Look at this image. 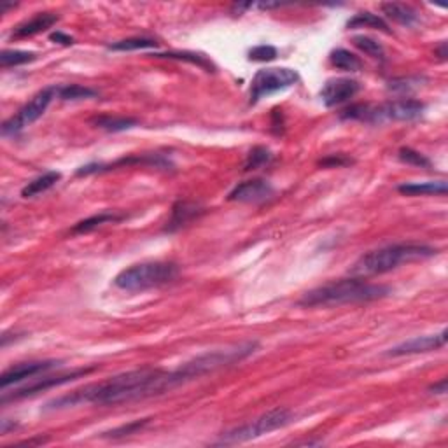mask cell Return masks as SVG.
I'll use <instances>...</instances> for the list:
<instances>
[{
	"mask_svg": "<svg viewBox=\"0 0 448 448\" xmlns=\"http://www.w3.org/2000/svg\"><path fill=\"white\" fill-rule=\"evenodd\" d=\"M186 383L183 373L179 370L174 372H165V370H135V372L121 373L113 376L106 382L93 383L84 389L74 390L67 396L48 403V408H70L77 405H121V403H130V401L146 399V397L158 396L167 390Z\"/></svg>",
	"mask_w": 448,
	"mask_h": 448,
	"instance_id": "obj_1",
	"label": "cell"
},
{
	"mask_svg": "<svg viewBox=\"0 0 448 448\" xmlns=\"http://www.w3.org/2000/svg\"><path fill=\"white\" fill-rule=\"evenodd\" d=\"M389 292L390 289L387 285L372 284L365 281V277H352L312 289L299 299V305L313 308V306H338L347 303H368L385 298Z\"/></svg>",
	"mask_w": 448,
	"mask_h": 448,
	"instance_id": "obj_2",
	"label": "cell"
},
{
	"mask_svg": "<svg viewBox=\"0 0 448 448\" xmlns=\"http://www.w3.org/2000/svg\"><path fill=\"white\" fill-rule=\"evenodd\" d=\"M438 251L434 247L424 244H394L387 247L376 249L363 256L356 265L352 266V274L356 277H372V275H382L387 272L396 270L399 265L419 261L436 256Z\"/></svg>",
	"mask_w": 448,
	"mask_h": 448,
	"instance_id": "obj_3",
	"label": "cell"
},
{
	"mask_svg": "<svg viewBox=\"0 0 448 448\" xmlns=\"http://www.w3.org/2000/svg\"><path fill=\"white\" fill-rule=\"evenodd\" d=\"M179 277V266L168 261H147L131 265L116 275L114 285L123 291H146L161 288Z\"/></svg>",
	"mask_w": 448,
	"mask_h": 448,
	"instance_id": "obj_4",
	"label": "cell"
},
{
	"mask_svg": "<svg viewBox=\"0 0 448 448\" xmlns=\"http://www.w3.org/2000/svg\"><path fill=\"white\" fill-rule=\"evenodd\" d=\"M292 420V412L288 408H274L270 412L263 413L252 422L244 424L240 427L228 431L217 441L219 445H231V443H244V441L254 440V438L268 434L272 431H277L281 427H285Z\"/></svg>",
	"mask_w": 448,
	"mask_h": 448,
	"instance_id": "obj_5",
	"label": "cell"
},
{
	"mask_svg": "<svg viewBox=\"0 0 448 448\" xmlns=\"http://www.w3.org/2000/svg\"><path fill=\"white\" fill-rule=\"evenodd\" d=\"M58 95V86H49L40 90L37 95L32 97L28 103L22 107L18 113L13 117H9L4 124H2V133L4 135H16L22 130H25L26 126H30L32 123H35L46 109L49 107V103L53 102V99Z\"/></svg>",
	"mask_w": 448,
	"mask_h": 448,
	"instance_id": "obj_6",
	"label": "cell"
},
{
	"mask_svg": "<svg viewBox=\"0 0 448 448\" xmlns=\"http://www.w3.org/2000/svg\"><path fill=\"white\" fill-rule=\"evenodd\" d=\"M424 106L422 102L413 99H401L394 102L383 103V106L372 107L366 103L363 119L366 123H382V121H413L422 116Z\"/></svg>",
	"mask_w": 448,
	"mask_h": 448,
	"instance_id": "obj_7",
	"label": "cell"
},
{
	"mask_svg": "<svg viewBox=\"0 0 448 448\" xmlns=\"http://www.w3.org/2000/svg\"><path fill=\"white\" fill-rule=\"evenodd\" d=\"M299 81L296 70L285 69H261L254 76L251 84V103H258L263 97H268L272 93H277L285 88H291Z\"/></svg>",
	"mask_w": 448,
	"mask_h": 448,
	"instance_id": "obj_8",
	"label": "cell"
},
{
	"mask_svg": "<svg viewBox=\"0 0 448 448\" xmlns=\"http://www.w3.org/2000/svg\"><path fill=\"white\" fill-rule=\"evenodd\" d=\"M92 372H93V368H83V370H76V372L65 373V375L44 376V379H37L35 382L28 383V385H25V387H19L18 390H15V392L9 394V396L8 394H4V396H2V403H6V401H9V399H23V397H28V396H33V394L44 392V390L63 385V383H69V382H72V380H77L79 376H84Z\"/></svg>",
	"mask_w": 448,
	"mask_h": 448,
	"instance_id": "obj_9",
	"label": "cell"
},
{
	"mask_svg": "<svg viewBox=\"0 0 448 448\" xmlns=\"http://www.w3.org/2000/svg\"><path fill=\"white\" fill-rule=\"evenodd\" d=\"M131 165H146V167H156L168 170L172 167L170 161L161 154H142V156H130V158H121V160L114 161V163L103 165V163H92L86 167H81L77 170V175H90V174H102V172L114 170L117 167H131Z\"/></svg>",
	"mask_w": 448,
	"mask_h": 448,
	"instance_id": "obj_10",
	"label": "cell"
},
{
	"mask_svg": "<svg viewBox=\"0 0 448 448\" xmlns=\"http://www.w3.org/2000/svg\"><path fill=\"white\" fill-rule=\"evenodd\" d=\"M275 194L274 186L265 179H251L235 186L228 194V201H242V204H261L270 200Z\"/></svg>",
	"mask_w": 448,
	"mask_h": 448,
	"instance_id": "obj_11",
	"label": "cell"
},
{
	"mask_svg": "<svg viewBox=\"0 0 448 448\" xmlns=\"http://www.w3.org/2000/svg\"><path fill=\"white\" fill-rule=\"evenodd\" d=\"M359 92H361V84L357 81L340 77V79H329L324 84V88L321 90V99L326 107H336L349 102Z\"/></svg>",
	"mask_w": 448,
	"mask_h": 448,
	"instance_id": "obj_12",
	"label": "cell"
},
{
	"mask_svg": "<svg viewBox=\"0 0 448 448\" xmlns=\"http://www.w3.org/2000/svg\"><path fill=\"white\" fill-rule=\"evenodd\" d=\"M447 343V329L440 333V335H429V336H417V338L403 342L399 345L392 347L387 352L390 357H401V356H413V354H424L433 352V350L441 349Z\"/></svg>",
	"mask_w": 448,
	"mask_h": 448,
	"instance_id": "obj_13",
	"label": "cell"
},
{
	"mask_svg": "<svg viewBox=\"0 0 448 448\" xmlns=\"http://www.w3.org/2000/svg\"><path fill=\"white\" fill-rule=\"evenodd\" d=\"M58 366L56 361H33V363H22V365L11 366L9 370H6L0 376V389L6 390L8 387L15 385V383L23 382L26 379H33L39 373L49 372L51 368Z\"/></svg>",
	"mask_w": 448,
	"mask_h": 448,
	"instance_id": "obj_14",
	"label": "cell"
},
{
	"mask_svg": "<svg viewBox=\"0 0 448 448\" xmlns=\"http://www.w3.org/2000/svg\"><path fill=\"white\" fill-rule=\"evenodd\" d=\"M205 212V208L201 205L194 204V201H186V200H179L175 201V205L172 207L170 219H168L167 226H165V231L168 233H174V231L181 230L183 226L190 224L191 221L200 217Z\"/></svg>",
	"mask_w": 448,
	"mask_h": 448,
	"instance_id": "obj_15",
	"label": "cell"
},
{
	"mask_svg": "<svg viewBox=\"0 0 448 448\" xmlns=\"http://www.w3.org/2000/svg\"><path fill=\"white\" fill-rule=\"evenodd\" d=\"M60 19L58 15L55 13H39L33 18L26 19L25 23L16 26L13 30L11 37L13 39H26V37H33L40 32H46L48 28H51L53 25H56V22Z\"/></svg>",
	"mask_w": 448,
	"mask_h": 448,
	"instance_id": "obj_16",
	"label": "cell"
},
{
	"mask_svg": "<svg viewBox=\"0 0 448 448\" xmlns=\"http://www.w3.org/2000/svg\"><path fill=\"white\" fill-rule=\"evenodd\" d=\"M380 9H382L385 18L392 19V22L399 23V25L412 26L419 22V15H417L415 9L406 4H399V2H383V4L380 6Z\"/></svg>",
	"mask_w": 448,
	"mask_h": 448,
	"instance_id": "obj_17",
	"label": "cell"
},
{
	"mask_svg": "<svg viewBox=\"0 0 448 448\" xmlns=\"http://www.w3.org/2000/svg\"><path fill=\"white\" fill-rule=\"evenodd\" d=\"M154 58H167L175 60V62H188L191 65H197L200 69H204L205 72H215V65L201 53L194 51H167V53H154Z\"/></svg>",
	"mask_w": 448,
	"mask_h": 448,
	"instance_id": "obj_18",
	"label": "cell"
},
{
	"mask_svg": "<svg viewBox=\"0 0 448 448\" xmlns=\"http://www.w3.org/2000/svg\"><path fill=\"white\" fill-rule=\"evenodd\" d=\"M60 179H62V174L60 172H46V174L39 175L33 181H30L25 188L22 190L23 198H33L40 193H46L48 190H51L53 186H56Z\"/></svg>",
	"mask_w": 448,
	"mask_h": 448,
	"instance_id": "obj_19",
	"label": "cell"
},
{
	"mask_svg": "<svg viewBox=\"0 0 448 448\" xmlns=\"http://www.w3.org/2000/svg\"><path fill=\"white\" fill-rule=\"evenodd\" d=\"M447 183L445 181H440V183H408V184H401L397 188L401 194H406V197H426V194H440V197H445L447 194Z\"/></svg>",
	"mask_w": 448,
	"mask_h": 448,
	"instance_id": "obj_20",
	"label": "cell"
},
{
	"mask_svg": "<svg viewBox=\"0 0 448 448\" xmlns=\"http://www.w3.org/2000/svg\"><path fill=\"white\" fill-rule=\"evenodd\" d=\"M124 219L123 214H116V212H99L95 215H90V217L83 219L77 224H74L72 233L79 235V233H88V231L97 230L99 226L106 224V222H117Z\"/></svg>",
	"mask_w": 448,
	"mask_h": 448,
	"instance_id": "obj_21",
	"label": "cell"
},
{
	"mask_svg": "<svg viewBox=\"0 0 448 448\" xmlns=\"http://www.w3.org/2000/svg\"><path fill=\"white\" fill-rule=\"evenodd\" d=\"M347 28L349 30H356V28H375V30H382V32L390 33L389 25H387L385 19L379 15H373V13L365 11V13H357L356 16L347 22Z\"/></svg>",
	"mask_w": 448,
	"mask_h": 448,
	"instance_id": "obj_22",
	"label": "cell"
},
{
	"mask_svg": "<svg viewBox=\"0 0 448 448\" xmlns=\"http://www.w3.org/2000/svg\"><path fill=\"white\" fill-rule=\"evenodd\" d=\"M329 60H331L333 67H336L338 70H343V72H359L363 69L361 58L354 55V53H350L349 49H335L329 55Z\"/></svg>",
	"mask_w": 448,
	"mask_h": 448,
	"instance_id": "obj_23",
	"label": "cell"
},
{
	"mask_svg": "<svg viewBox=\"0 0 448 448\" xmlns=\"http://www.w3.org/2000/svg\"><path fill=\"white\" fill-rule=\"evenodd\" d=\"M92 123L97 128H102L106 131H123L130 130V128L137 126L139 121L133 117H117V116H99L92 119Z\"/></svg>",
	"mask_w": 448,
	"mask_h": 448,
	"instance_id": "obj_24",
	"label": "cell"
},
{
	"mask_svg": "<svg viewBox=\"0 0 448 448\" xmlns=\"http://www.w3.org/2000/svg\"><path fill=\"white\" fill-rule=\"evenodd\" d=\"M156 46V40L149 39V37H130V39L109 44V49H113V51H139V49H153Z\"/></svg>",
	"mask_w": 448,
	"mask_h": 448,
	"instance_id": "obj_25",
	"label": "cell"
},
{
	"mask_svg": "<svg viewBox=\"0 0 448 448\" xmlns=\"http://www.w3.org/2000/svg\"><path fill=\"white\" fill-rule=\"evenodd\" d=\"M37 58L35 53L32 51H19V49H4L0 55V65L2 69H11V67L25 65V63L33 62Z\"/></svg>",
	"mask_w": 448,
	"mask_h": 448,
	"instance_id": "obj_26",
	"label": "cell"
},
{
	"mask_svg": "<svg viewBox=\"0 0 448 448\" xmlns=\"http://www.w3.org/2000/svg\"><path fill=\"white\" fill-rule=\"evenodd\" d=\"M354 46H356L357 49H361V51L366 53L368 56H372V58L380 60V62L385 60V49H383V46L379 42V40L372 39V37H366V35L354 37Z\"/></svg>",
	"mask_w": 448,
	"mask_h": 448,
	"instance_id": "obj_27",
	"label": "cell"
},
{
	"mask_svg": "<svg viewBox=\"0 0 448 448\" xmlns=\"http://www.w3.org/2000/svg\"><path fill=\"white\" fill-rule=\"evenodd\" d=\"M272 158H274V154H272L270 149H266V147L263 146L252 147L251 153L247 154V160H245L244 163V170L252 172V170H258V168H263L265 165L270 163Z\"/></svg>",
	"mask_w": 448,
	"mask_h": 448,
	"instance_id": "obj_28",
	"label": "cell"
},
{
	"mask_svg": "<svg viewBox=\"0 0 448 448\" xmlns=\"http://www.w3.org/2000/svg\"><path fill=\"white\" fill-rule=\"evenodd\" d=\"M99 95L97 90L88 86H81V84H67V86L58 88V97L62 100H83V99H93Z\"/></svg>",
	"mask_w": 448,
	"mask_h": 448,
	"instance_id": "obj_29",
	"label": "cell"
},
{
	"mask_svg": "<svg viewBox=\"0 0 448 448\" xmlns=\"http://www.w3.org/2000/svg\"><path fill=\"white\" fill-rule=\"evenodd\" d=\"M399 160L406 165H412V167H419V168H431L433 163H431L429 158L424 156L422 153L419 151L412 149V147H401L399 153H397Z\"/></svg>",
	"mask_w": 448,
	"mask_h": 448,
	"instance_id": "obj_30",
	"label": "cell"
},
{
	"mask_svg": "<svg viewBox=\"0 0 448 448\" xmlns=\"http://www.w3.org/2000/svg\"><path fill=\"white\" fill-rule=\"evenodd\" d=\"M277 49L274 46H268V44H261V46H256L249 51V60L251 62H272V60L277 58Z\"/></svg>",
	"mask_w": 448,
	"mask_h": 448,
	"instance_id": "obj_31",
	"label": "cell"
},
{
	"mask_svg": "<svg viewBox=\"0 0 448 448\" xmlns=\"http://www.w3.org/2000/svg\"><path fill=\"white\" fill-rule=\"evenodd\" d=\"M149 424V419H142V420H135V422L124 424V426L116 427V429L109 431V433H103V436L107 438H121V436H128V434H135L137 431L144 429V427Z\"/></svg>",
	"mask_w": 448,
	"mask_h": 448,
	"instance_id": "obj_32",
	"label": "cell"
},
{
	"mask_svg": "<svg viewBox=\"0 0 448 448\" xmlns=\"http://www.w3.org/2000/svg\"><path fill=\"white\" fill-rule=\"evenodd\" d=\"M354 160L350 156H347V154L343 153H338V154H329V156L322 158L321 161H319V167L322 168H342V167H349V165H352Z\"/></svg>",
	"mask_w": 448,
	"mask_h": 448,
	"instance_id": "obj_33",
	"label": "cell"
},
{
	"mask_svg": "<svg viewBox=\"0 0 448 448\" xmlns=\"http://www.w3.org/2000/svg\"><path fill=\"white\" fill-rule=\"evenodd\" d=\"M419 83H420L419 77H408V79H396V81H390L389 90H392V92H408V90H412V88L419 86Z\"/></svg>",
	"mask_w": 448,
	"mask_h": 448,
	"instance_id": "obj_34",
	"label": "cell"
},
{
	"mask_svg": "<svg viewBox=\"0 0 448 448\" xmlns=\"http://www.w3.org/2000/svg\"><path fill=\"white\" fill-rule=\"evenodd\" d=\"M284 114H282L281 109H274L272 113V128L277 135H282L284 133Z\"/></svg>",
	"mask_w": 448,
	"mask_h": 448,
	"instance_id": "obj_35",
	"label": "cell"
},
{
	"mask_svg": "<svg viewBox=\"0 0 448 448\" xmlns=\"http://www.w3.org/2000/svg\"><path fill=\"white\" fill-rule=\"evenodd\" d=\"M49 40H53L55 44H62V46H72L74 44L72 37L65 35V33L62 32H53L51 35H49Z\"/></svg>",
	"mask_w": 448,
	"mask_h": 448,
	"instance_id": "obj_36",
	"label": "cell"
},
{
	"mask_svg": "<svg viewBox=\"0 0 448 448\" xmlns=\"http://www.w3.org/2000/svg\"><path fill=\"white\" fill-rule=\"evenodd\" d=\"M429 390H433L434 394H445V392H447V379H441L440 382L434 383V385H431Z\"/></svg>",
	"mask_w": 448,
	"mask_h": 448,
	"instance_id": "obj_37",
	"label": "cell"
},
{
	"mask_svg": "<svg viewBox=\"0 0 448 448\" xmlns=\"http://www.w3.org/2000/svg\"><path fill=\"white\" fill-rule=\"evenodd\" d=\"M438 55H440V58L441 60H445V58H447V44H441V48L440 49H438Z\"/></svg>",
	"mask_w": 448,
	"mask_h": 448,
	"instance_id": "obj_38",
	"label": "cell"
},
{
	"mask_svg": "<svg viewBox=\"0 0 448 448\" xmlns=\"http://www.w3.org/2000/svg\"><path fill=\"white\" fill-rule=\"evenodd\" d=\"M16 4H8V2H2V6H0V15H6V11L11 8H15Z\"/></svg>",
	"mask_w": 448,
	"mask_h": 448,
	"instance_id": "obj_39",
	"label": "cell"
}]
</instances>
